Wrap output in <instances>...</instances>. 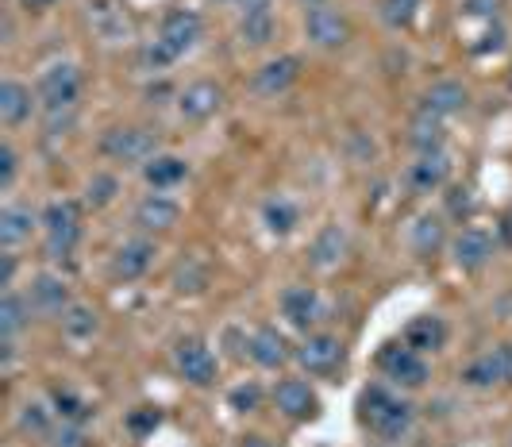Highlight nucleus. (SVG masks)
I'll use <instances>...</instances> for the list:
<instances>
[{
	"label": "nucleus",
	"mask_w": 512,
	"mask_h": 447,
	"mask_svg": "<svg viewBox=\"0 0 512 447\" xmlns=\"http://www.w3.org/2000/svg\"><path fill=\"white\" fill-rule=\"evenodd\" d=\"M85 24L93 31V39H101L104 47H124L135 39V16L128 12L124 0H89Z\"/></svg>",
	"instance_id": "0eeeda50"
},
{
	"label": "nucleus",
	"mask_w": 512,
	"mask_h": 447,
	"mask_svg": "<svg viewBox=\"0 0 512 447\" xmlns=\"http://www.w3.org/2000/svg\"><path fill=\"white\" fill-rule=\"evenodd\" d=\"M247 359L258 370H282L293 359V343L285 340V332H278L274 324H258L247 336Z\"/></svg>",
	"instance_id": "412c9836"
},
{
	"label": "nucleus",
	"mask_w": 512,
	"mask_h": 447,
	"mask_svg": "<svg viewBox=\"0 0 512 447\" xmlns=\"http://www.w3.org/2000/svg\"><path fill=\"white\" fill-rule=\"evenodd\" d=\"M16 4L24 8L27 16H47V12H51L58 0H16Z\"/></svg>",
	"instance_id": "8fccbe9b"
},
{
	"label": "nucleus",
	"mask_w": 512,
	"mask_h": 447,
	"mask_svg": "<svg viewBox=\"0 0 512 447\" xmlns=\"http://www.w3.org/2000/svg\"><path fill=\"white\" fill-rule=\"evenodd\" d=\"M466 108H470V89H466L459 78L432 81V85L420 93V112H428V116H439V120L462 116Z\"/></svg>",
	"instance_id": "4be33fe9"
},
{
	"label": "nucleus",
	"mask_w": 512,
	"mask_h": 447,
	"mask_svg": "<svg viewBox=\"0 0 512 447\" xmlns=\"http://www.w3.org/2000/svg\"><path fill=\"white\" fill-rule=\"evenodd\" d=\"M101 155L116 166H147L158 155V135L139 124H116L101 135Z\"/></svg>",
	"instance_id": "39448f33"
},
{
	"label": "nucleus",
	"mask_w": 512,
	"mask_h": 447,
	"mask_svg": "<svg viewBox=\"0 0 512 447\" xmlns=\"http://www.w3.org/2000/svg\"><path fill=\"white\" fill-rule=\"evenodd\" d=\"M493 255H497V239L489 236L486 228H462L459 236L451 239V263L459 266L462 274H478V270H486L493 263Z\"/></svg>",
	"instance_id": "a211bd4d"
},
{
	"label": "nucleus",
	"mask_w": 512,
	"mask_h": 447,
	"mask_svg": "<svg viewBox=\"0 0 512 447\" xmlns=\"http://www.w3.org/2000/svg\"><path fill=\"white\" fill-rule=\"evenodd\" d=\"M174 290L178 293H201L208 286V263L197 259V255H185L178 266H174Z\"/></svg>",
	"instance_id": "e433bc0d"
},
{
	"label": "nucleus",
	"mask_w": 512,
	"mask_h": 447,
	"mask_svg": "<svg viewBox=\"0 0 512 447\" xmlns=\"http://www.w3.org/2000/svg\"><path fill=\"white\" fill-rule=\"evenodd\" d=\"M189 178V158L174 155V151H158V155L143 166V182L151 193H174L178 185Z\"/></svg>",
	"instance_id": "a878e982"
},
{
	"label": "nucleus",
	"mask_w": 512,
	"mask_h": 447,
	"mask_svg": "<svg viewBox=\"0 0 512 447\" xmlns=\"http://www.w3.org/2000/svg\"><path fill=\"white\" fill-rule=\"evenodd\" d=\"M35 97H39L43 120H47L51 132H58V124L70 128L77 101H81V70L74 62H51L35 81Z\"/></svg>",
	"instance_id": "7ed1b4c3"
},
{
	"label": "nucleus",
	"mask_w": 512,
	"mask_h": 447,
	"mask_svg": "<svg viewBox=\"0 0 512 447\" xmlns=\"http://www.w3.org/2000/svg\"><path fill=\"white\" fill-rule=\"evenodd\" d=\"M154 39L181 62L185 54L205 39V20H201V12H193V8H170V12L162 16V24H158V35H154Z\"/></svg>",
	"instance_id": "9b49d317"
},
{
	"label": "nucleus",
	"mask_w": 512,
	"mask_h": 447,
	"mask_svg": "<svg viewBox=\"0 0 512 447\" xmlns=\"http://www.w3.org/2000/svg\"><path fill=\"white\" fill-rule=\"evenodd\" d=\"M216 4H235V0H216Z\"/></svg>",
	"instance_id": "864d4df0"
},
{
	"label": "nucleus",
	"mask_w": 512,
	"mask_h": 447,
	"mask_svg": "<svg viewBox=\"0 0 512 447\" xmlns=\"http://www.w3.org/2000/svg\"><path fill=\"white\" fill-rule=\"evenodd\" d=\"M174 370H178L181 382H189L197 390H208L220 378V359H216V351L205 340L185 336V340L174 343Z\"/></svg>",
	"instance_id": "6e6552de"
},
{
	"label": "nucleus",
	"mask_w": 512,
	"mask_h": 447,
	"mask_svg": "<svg viewBox=\"0 0 512 447\" xmlns=\"http://www.w3.org/2000/svg\"><path fill=\"white\" fill-rule=\"evenodd\" d=\"M120 174H112V170H97L89 182H85V197H81V205L85 209H93V212H101L108 209L116 197H120Z\"/></svg>",
	"instance_id": "c9c22d12"
},
{
	"label": "nucleus",
	"mask_w": 512,
	"mask_h": 447,
	"mask_svg": "<svg viewBox=\"0 0 512 447\" xmlns=\"http://www.w3.org/2000/svg\"><path fill=\"white\" fill-rule=\"evenodd\" d=\"M31 301H27V293L20 290H4L0 293V340H20V332H24L27 324H31Z\"/></svg>",
	"instance_id": "7c9ffc66"
},
{
	"label": "nucleus",
	"mask_w": 512,
	"mask_h": 447,
	"mask_svg": "<svg viewBox=\"0 0 512 447\" xmlns=\"http://www.w3.org/2000/svg\"><path fill=\"white\" fill-rule=\"evenodd\" d=\"M154 259H158V243H154L151 236H131L124 239L116 251H112V278L116 282H139V278H147L151 274Z\"/></svg>",
	"instance_id": "dca6fc26"
},
{
	"label": "nucleus",
	"mask_w": 512,
	"mask_h": 447,
	"mask_svg": "<svg viewBox=\"0 0 512 447\" xmlns=\"http://www.w3.org/2000/svg\"><path fill=\"white\" fill-rule=\"evenodd\" d=\"M174 62H178V58L166 51L158 39H147V43L139 47V70H147V74H166Z\"/></svg>",
	"instance_id": "79ce46f5"
},
{
	"label": "nucleus",
	"mask_w": 512,
	"mask_h": 447,
	"mask_svg": "<svg viewBox=\"0 0 512 447\" xmlns=\"http://www.w3.org/2000/svg\"><path fill=\"white\" fill-rule=\"evenodd\" d=\"M505 12V0H462L459 16L462 20H482V24H497Z\"/></svg>",
	"instance_id": "37998d69"
},
{
	"label": "nucleus",
	"mask_w": 512,
	"mask_h": 447,
	"mask_svg": "<svg viewBox=\"0 0 512 447\" xmlns=\"http://www.w3.org/2000/svg\"><path fill=\"white\" fill-rule=\"evenodd\" d=\"M512 382V343H497L482 355H474L462 367V386L466 390H497Z\"/></svg>",
	"instance_id": "9d476101"
},
{
	"label": "nucleus",
	"mask_w": 512,
	"mask_h": 447,
	"mask_svg": "<svg viewBox=\"0 0 512 447\" xmlns=\"http://www.w3.org/2000/svg\"><path fill=\"white\" fill-rule=\"evenodd\" d=\"M420 8H424V0H382L378 16H382V24L389 27V31H405V27L416 24Z\"/></svg>",
	"instance_id": "58836bf2"
},
{
	"label": "nucleus",
	"mask_w": 512,
	"mask_h": 447,
	"mask_svg": "<svg viewBox=\"0 0 512 447\" xmlns=\"http://www.w3.org/2000/svg\"><path fill=\"white\" fill-rule=\"evenodd\" d=\"M16 178H20V151L4 139V143H0V189L8 193V189L16 185Z\"/></svg>",
	"instance_id": "c03bdc74"
},
{
	"label": "nucleus",
	"mask_w": 512,
	"mask_h": 447,
	"mask_svg": "<svg viewBox=\"0 0 512 447\" xmlns=\"http://www.w3.org/2000/svg\"><path fill=\"white\" fill-rule=\"evenodd\" d=\"M43 447H89V432H85V424L54 421V428L47 432Z\"/></svg>",
	"instance_id": "a19ab883"
},
{
	"label": "nucleus",
	"mask_w": 512,
	"mask_h": 447,
	"mask_svg": "<svg viewBox=\"0 0 512 447\" xmlns=\"http://www.w3.org/2000/svg\"><path fill=\"white\" fill-rule=\"evenodd\" d=\"M27 301H31L35 316H62L74 305V293H70V282H66L62 274L39 270V274L31 278V286H27Z\"/></svg>",
	"instance_id": "6ab92c4d"
},
{
	"label": "nucleus",
	"mask_w": 512,
	"mask_h": 447,
	"mask_svg": "<svg viewBox=\"0 0 512 447\" xmlns=\"http://www.w3.org/2000/svg\"><path fill=\"white\" fill-rule=\"evenodd\" d=\"M509 228H512V209H509Z\"/></svg>",
	"instance_id": "5fc2aeb1"
},
{
	"label": "nucleus",
	"mask_w": 512,
	"mask_h": 447,
	"mask_svg": "<svg viewBox=\"0 0 512 447\" xmlns=\"http://www.w3.org/2000/svg\"><path fill=\"white\" fill-rule=\"evenodd\" d=\"M305 39L316 51H339L351 43V20L332 4L305 8Z\"/></svg>",
	"instance_id": "f8f14e48"
},
{
	"label": "nucleus",
	"mask_w": 512,
	"mask_h": 447,
	"mask_svg": "<svg viewBox=\"0 0 512 447\" xmlns=\"http://www.w3.org/2000/svg\"><path fill=\"white\" fill-rule=\"evenodd\" d=\"M278 309H282V320L293 328V332H316L320 320H328V301L316 286H285L282 297H278Z\"/></svg>",
	"instance_id": "1a4fd4ad"
},
{
	"label": "nucleus",
	"mask_w": 512,
	"mask_h": 447,
	"mask_svg": "<svg viewBox=\"0 0 512 447\" xmlns=\"http://www.w3.org/2000/svg\"><path fill=\"white\" fill-rule=\"evenodd\" d=\"M301 78V58L297 54H278V58H266L251 74V93L262 97V101H274V97H285Z\"/></svg>",
	"instance_id": "2eb2a0df"
},
{
	"label": "nucleus",
	"mask_w": 512,
	"mask_h": 447,
	"mask_svg": "<svg viewBox=\"0 0 512 447\" xmlns=\"http://www.w3.org/2000/svg\"><path fill=\"white\" fill-rule=\"evenodd\" d=\"M293 363L305 370L308 378H332L335 370L347 363V343L332 332H308L305 340L293 347Z\"/></svg>",
	"instance_id": "423d86ee"
},
{
	"label": "nucleus",
	"mask_w": 512,
	"mask_h": 447,
	"mask_svg": "<svg viewBox=\"0 0 512 447\" xmlns=\"http://www.w3.org/2000/svg\"><path fill=\"white\" fill-rule=\"evenodd\" d=\"M401 182H405V189H409L412 197H432L439 189H447V182H451V158H447V151L416 155L405 166Z\"/></svg>",
	"instance_id": "f3484780"
},
{
	"label": "nucleus",
	"mask_w": 512,
	"mask_h": 447,
	"mask_svg": "<svg viewBox=\"0 0 512 447\" xmlns=\"http://www.w3.org/2000/svg\"><path fill=\"white\" fill-rule=\"evenodd\" d=\"M262 401H266V390L258 386L255 378H247V382H239V386H231L228 390V409L235 417H251L262 409Z\"/></svg>",
	"instance_id": "4c0bfd02"
},
{
	"label": "nucleus",
	"mask_w": 512,
	"mask_h": 447,
	"mask_svg": "<svg viewBox=\"0 0 512 447\" xmlns=\"http://www.w3.org/2000/svg\"><path fill=\"white\" fill-rule=\"evenodd\" d=\"M258 220H262V228L274 239H289L301 228V205L289 193H270L262 201V209H258Z\"/></svg>",
	"instance_id": "393cba45"
},
{
	"label": "nucleus",
	"mask_w": 512,
	"mask_h": 447,
	"mask_svg": "<svg viewBox=\"0 0 512 447\" xmlns=\"http://www.w3.org/2000/svg\"><path fill=\"white\" fill-rule=\"evenodd\" d=\"M54 421H58V413H54L51 401H24L20 409H16V428L24 432L27 440H47V432L54 428Z\"/></svg>",
	"instance_id": "72a5a7b5"
},
{
	"label": "nucleus",
	"mask_w": 512,
	"mask_h": 447,
	"mask_svg": "<svg viewBox=\"0 0 512 447\" xmlns=\"http://www.w3.org/2000/svg\"><path fill=\"white\" fill-rule=\"evenodd\" d=\"M51 405H54V413H58V421L89 424L93 417H97V405L81 394V390H74V386H54Z\"/></svg>",
	"instance_id": "473e14b6"
},
{
	"label": "nucleus",
	"mask_w": 512,
	"mask_h": 447,
	"mask_svg": "<svg viewBox=\"0 0 512 447\" xmlns=\"http://www.w3.org/2000/svg\"><path fill=\"white\" fill-rule=\"evenodd\" d=\"M35 108H39V97H35V89L20 78H4L0 81V124L8 128V132H16V128H24L27 120L35 116Z\"/></svg>",
	"instance_id": "5701e85b"
},
{
	"label": "nucleus",
	"mask_w": 512,
	"mask_h": 447,
	"mask_svg": "<svg viewBox=\"0 0 512 447\" xmlns=\"http://www.w3.org/2000/svg\"><path fill=\"white\" fill-rule=\"evenodd\" d=\"M355 417H359V424L374 440H382L385 447H393V444H401V440H409L412 424H416V405H412L409 397H401L397 386H389V382H370V386L359 390Z\"/></svg>",
	"instance_id": "f257e3e1"
},
{
	"label": "nucleus",
	"mask_w": 512,
	"mask_h": 447,
	"mask_svg": "<svg viewBox=\"0 0 512 447\" xmlns=\"http://www.w3.org/2000/svg\"><path fill=\"white\" fill-rule=\"evenodd\" d=\"M470 212H474V193H470L466 185H455V189L447 193V212H443V216H455V220H470Z\"/></svg>",
	"instance_id": "49530a36"
},
{
	"label": "nucleus",
	"mask_w": 512,
	"mask_h": 447,
	"mask_svg": "<svg viewBox=\"0 0 512 447\" xmlns=\"http://www.w3.org/2000/svg\"><path fill=\"white\" fill-rule=\"evenodd\" d=\"M374 363H378V374H382L389 386H397V390H420V386H428V378H432L428 355L412 351L405 340L382 343V351L374 355Z\"/></svg>",
	"instance_id": "20e7f679"
},
{
	"label": "nucleus",
	"mask_w": 512,
	"mask_h": 447,
	"mask_svg": "<svg viewBox=\"0 0 512 447\" xmlns=\"http://www.w3.org/2000/svg\"><path fill=\"white\" fill-rule=\"evenodd\" d=\"M301 4H305V8H316V4H328V0H301Z\"/></svg>",
	"instance_id": "603ef678"
},
{
	"label": "nucleus",
	"mask_w": 512,
	"mask_h": 447,
	"mask_svg": "<svg viewBox=\"0 0 512 447\" xmlns=\"http://www.w3.org/2000/svg\"><path fill=\"white\" fill-rule=\"evenodd\" d=\"M235 8H239V16H262L274 8V0H235Z\"/></svg>",
	"instance_id": "09e8293b"
},
{
	"label": "nucleus",
	"mask_w": 512,
	"mask_h": 447,
	"mask_svg": "<svg viewBox=\"0 0 512 447\" xmlns=\"http://www.w3.org/2000/svg\"><path fill=\"white\" fill-rule=\"evenodd\" d=\"M509 447H512V440H509Z\"/></svg>",
	"instance_id": "6e6d98bb"
},
{
	"label": "nucleus",
	"mask_w": 512,
	"mask_h": 447,
	"mask_svg": "<svg viewBox=\"0 0 512 447\" xmlns=\"http://www.w3.org/2000/svg\"><path fill=\"white\" fill-rule=\"evenodd\" d=\"M178 116L185 124H208L212 116H220V108L228 101V93H224V85L220 81H193V85H185L178 97Z\"/></svg>",
	"instance_id": "4468645a"
},
{
	"label": "nucleus",
	"mask_w": 512,
	"mask_h": 447,
	"mask_svg": "<svg viewBox=\"0 0 512 447\" xmlns=\"http://www.w3.org/2000/svg\"><path fill=\"white\" fill-rule=\"evenodd\" d=\"M35 228H43L39 224V209H31V205H4L0 209V247L4 251L24 247L27 239L35 236Z\"/></svg>",
	"instance_id": "cd10ccee"
},
{
	"label": "nucleus",
	"mask_w": 512,
	"mask_h": 447,
	"mask_svg": "<svg viewBox=\"0 0 512 447\" xmlns=\"http://www.w3.org/2000/svg\"><path fill=\"white\" fill-rule=\"evenodd\" d=\"M405 139H409V147L416 155H436V151L447 147V120L428 116V112H416Z\"/></svg>",
	"instance_id": "c756f323"
},
{
	"label": "nucleus",
	"mask_w": 512,
	"mask_h": 447,
	"mask_svg": "<svg viewBox=\"0 0 512 447\" xmlns=\"http://www.w3.org/2000/svg\"><path fill=\"white\" fill-rule=\"evenodd\" d=\"M12 278H16V255L4 251V255H0V286H4V290H16Z\"/></svg>",
	"instance_id": "de8ad7c7"
},
{
	"label": "nucleus",
	"mask_w": 512,
	"mask_h": 447,
	"mask_svg": "<svg viewBox=\"0 0 512 447\" xmlns=\"http://www.w3.org/2000/svg\"><path fill=\"white\" fill-rule=\"evenodd\" d=\"M239 447H278L270 436H262V432H247V436H239Z\"/></svg>",
	"instance_id": "3c124183"
},
{
	"label": "nucleus",
	"mask_w": 512,
	"mask_h": 447,
	"mask_svg": "<svg viewBox=\"0 0 512 447\" xmlns=\"http://www.w3.org/2000/svg\"><path fill=\"white\" fill-rule=\"evenodd\" d=\"M270 401L285 421L293 424H308L320 417V394L308 386L305 378H278L274 390H270Z\"/></svg>",
	"instance_id": "ddd939ff"
},
{
	"label": "nucleus",
	"mask_w": 512,
	"mask_h": 447,
	"mask_svg": "<svg viewBox=\"0 0 512 447\" xmlns=\"http://www.w3.org/2000/svg\"><path fill=\"white\" fill-rule=\"evenodd\" d=\"M443 247H451V239H447V216L443 212H420L409 224V251L416 259H432Z\"/></svg>",
	"instance_id": "b1692460"
},
{
	"label": "nucleus",
	"mask_w": 512,
	"mask_h": 447,
	"mask_svg": "<svg viewBox=\"0 0 512 447\" xmlns=\"http://www.w3.org/2000/svg\"><path fill=\"white\" fill-rule=\"evenodd\" d=\"M39 232H43V255L51 263L74 259L77 243L85 236V205L74 197H54L39 209Z\"/></svg>",
	"instance_id": "f03ea898"
},
{
	"label": "nucleus",
	"mask_w": 512,
	"mask_h": 447,
	"mask_svg": "<svg viewBox=\"0 0 512 447\" xmlns=\"http://www.w3.org/2000/svg\"><path fill=\"white\" fill-rule=\"evenodd\" d=\"M343 255H347L343 224H324L316 232V239H312V247H308V263L316 266V270H335V266L343 263Z\"/></svg>",
	"instance_id": "c85d7f7f"
},
{
	"label": "nucleus",
	"mask_w": 512,
	"mask_h": 447,
	"mask_svg": "<svg viewBox=\"0 0 512 447\" xmlns=\"http://www.w3.org/2000/svg\"><path fill=\"white\" fill-rule=\"evenodd\" d=\"M447 320L436 313H420L412 316L409 324H405V332H401V340L409 343L412 351H420V355H436L447 347Z\"/></svg>",
	"instance_id": "bb28decb"
},
{
	"label": "nucleus",
	"mask_w": 512,
	"mask_h": 447,
	"mask_svg": "<svg viewBox=\"0 0 512 447\" xmlns=\"http://www.w3.org/2000/svg\"><path fill=\"white\" fill-rule=\"evenodd\" d=\"M235 35H239V43H243V47L262 51V47H270V43H274V35H278V20H274V12H262V16H239Z\"/></svg>",
	"instance_id": "f704fd0d"
},
{
	"label": "nucleus",
	"mask_w": 512,
	"mask_h": 447,
	"mask_svg": "<svg viewBox=\"0 0 512 447\" xmlns=\"http://www.w3.org/2000/svg\"><path fill=\"white\" fill-rule=\"evenodd\" d=\"M131 220H135V228L143 236H162L181 220V205L170 193H143L135 212H131Z\"/></svg>",
	"instance_id": "aec40b11"
},
{
	"label": "nucleus",
	"mask_w": 512,
	"mask_h": 447,
	"mask_svg": "<svg viewBox=\"0 0 512 447\" xmlns=\"http://www.w3.org/2000/svg\"><path fill=\"white\" fill-rule=\"evenodd\" d=\"M58 320H62V336L70 343H89L101 332V313L93 305H85V301H74Z\"/></svg>",
	"instance_id": "2f4dec72"
},
{
	"label": "nucleus",
	"mask_w": 512,
	"mask_h": 447,
	"mask_svg": "<svg viewBox=\"0 0 512 447\" xmlns=\"http://www.w3.org/2000/svg\"><path fill=\"white\" fill-rule=\"evenodd\" d=\"M124 428H128L131 440H151L154 432L162 428V409L158 405H135L124 417Z\"/></svg>",
	"instance_id": "ea45409f"
},
{
	"label": "nucleus",
	"mask_w": 512,
	"mask_h": 447,
	"mask_svg": "<svg viewBox=\"0 0 512 447\" xmlns=\"http://www.w3.org/2000/svg\"><path fill=\"white\" fill-rule=\"evenodd\" d=\"M505 47V24H482V35L470 43V54H489V51H501Z\"/></svg>",
	"instance_id": "a18cd8bd"
}]
</instances>
